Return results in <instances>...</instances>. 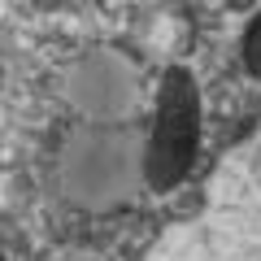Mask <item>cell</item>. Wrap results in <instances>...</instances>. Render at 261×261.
<instances>
[{
    "mask_svg": "<svg viewBox=\"0 0 261 261\" xmlns=\"http://www.w3.org/2000/svg\"><path fill=\"white\" fill-rule=\"evenodd\" d=\"M144 178V144L126 126H83L61 148V192L83 209L126 200Z\"/></svg>",
    "mask_w": 261,
    "mask_h": 261,
    "instance_id": "1",
    "label": "cell"
},
{
    "mask_svg": "<svg viewBox=\"0 0 261 261\" xmlns=\"http://www.w3.org/2000/svg\"><path fill=\"white\" fill-rule=\"evenodd\" d=\"M65 92L92 126H118L140 109V70L113 48H96L70 70Z\"/></svg>",
    "mask_w": 261,
    "mask_h": 261,
    "instance_id": "2",
    "label": "cell"
},
{
    "mask_svg": "<svg viewBox=\"0 0 261 261\" xmlns=\"http://www.w3.org/2000/svg\"><path fill=\"white\" fill-rule=\"evenodd\" d=\"M192 152H196V83L187 70H170L166 87H161L157 135L148 144L152 187H170L174 178H183Z\"/></svg>",
    "mask_w": 261,
    "mask_h": 261,
    "instance_id": "3",
    "label": "cell"
},
{
    "mask_svg": "<svg viewBox=\"0 0 261 261\" xmlns=\"http://www.w3.org/2000/svg\"><path fill=\"white\" fill-rule=\"evenodd\" d=\"M152 261H214V248H209V235L200 226H178L161 240Z\"/></svg>",
    "mask_w": 261,
    "mask_h": 261,
    "instance_id": "4",
    "label": "cell"
},
{
    "mask_svg": "<svg viewBox=\"0 0 261 261\" xmlns=\"http://www.w3.org/2000/svg\"><path fill=\"white\" fill-rule=\"evenodd\" d=\"M240 178H244V192H248L252 209H261V140L248 148V157L240 161Z\"/></svg>",
    "mask_w": 261,
    "mask_h": 261,
    "instance_id": "5",
    "label": "cell"
}]
</instances>
